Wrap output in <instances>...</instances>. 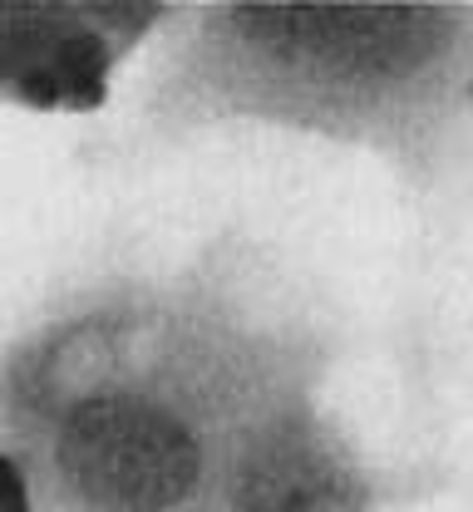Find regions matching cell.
<instances>
[{
  "instance_id": "3957f363",
  "label": "cell",
  "mask_w": 473,
  "mask_h": 512,
  "mask_svg": "<svg viewBox=\"0 0 473 512\" xmlns=\"http://www.w3.org/2000/svg\"><path fill=\"white\" fill-rule=\"evenodd\" d=\"M336 360H316L252 404L227 463V512H395L405 478L385 468L336 404Z\"/></svg>"
},
{
  "instance_id": "277c9868",
  "label": "cell",
  "mask_w": 473,
  "mask_h": 512,
  "mask_svg": "<svg viewBox=\"0 0 473 512\" xmlns=\"http://www.w3.org/2000/svg\"><path fill=\"white\" fill-rule=\"evenodd\" d=\"M178 5L138 0H0V104L25 114H89L143 60Z\"/></svg>"
},
{
  "instance_id": "6da1fadb",
  "label": "cell",
  "mask_w": 473,
  "mask_h": 512,
  "mask_svg": "<svg viewBox=\"0 0 473 512\" xmlns=\"http://www.w3.org/2000/svg\"><path fill=\"white\" fill-rule=\"evenodd\" d=\"M331 320L252 242L109 266L0 345V444L35 512H227L242 419L336 360Z\"/></svg>"
},
{
  "instance_id": "7a4b0ae2",
  "label": "cell",
  "mask_w": 473,
  "mask_h": 512,
  "mask_svg": "<svg viewBox=\"0 0 473 512\" xmlns=\"http://www.w3.org/2000/svg\"><path fill=\"white\" fill-rule=\"evenodd\" d=\"M129 133L306 143L444 197L473 178V5H178Z\"/></svg>"
},
{
  "instance_id": "5b68a950",
  "label": "cell",
  "mask_w": 473,
  "mask_h": 512,
  "mask_svg": "<svg viewBox=\"0 0 473 512\" xmlns=\"http://www.w3.org/2000/svg\"><path fill=\"white\" fill-rule=\"evenodd\" d=\"M0 512H35L30 478H25V468L10 458V448L5 444H0Z\"/></svg>"
}]
</instances>
